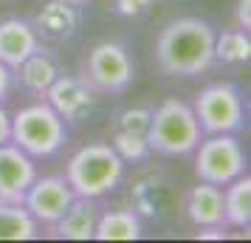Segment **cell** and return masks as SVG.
Returning a JSON list of instances; mask_svg holds the SVG:
<instances>
[{"instance_id": "obj_14", "label": "cell", "mask_w": 251, "mask_h": 243, "mask_svg": "<svg viewBox=\"0 0 251 243\" xmlns=\"http://www.w3.org/2000/svg\"><path fill=\"white\" fill-rule=\"evenodd\" d=\"M40 48H43V43H40L31 20H23V17L0 20V62L3 65L14 71L25 57H31Z\"/></svg>"}, {"instance_id": "obj_11", "label": "cell", "mask_w": 251, "mask_h": 243, "mask_svg": "<svg viewBox=\"0 0 251 243\" xmlns=\"http://www.w3.org/2000/svg\"><path fill=\"white\" fill-rule=\"evenodd\" d=\"M37 178L34 159L23 153L17 144L6 141L0 144V201L23 204L25 189Z\"/></svg>"}, {"instance_id": "obj_25", "label": "cell", "mask_w": 251, "mask_h": 243, "mask_svg": "<svg viewBox=\"0 0 251 243\" xmlns=\"http://www.w3.org/2000/svg\"><path fill=\"white\" fill-rule=\"evenodd\" d=\"M71 3H76V6H85V3H88V0H71Z\"/></svg>"}, {"instance_id": "obj_22", "label": "cell", "mask_w": 251, "mask_h": 243, "mask_svg": "<svg viewBox=\"0 0 251 243\" xmlns=\"http://www.w3.org/2000/svg\"><path fill=\"white\" fill-rule=\"evenodd\" d=\"M14 88V71L9 65H3L0 62V102H6L9 99V93Z\"/></svg>"}, {"instance_id": "obj_20", "label": "cell", "mask_w": 251, "mask_h": 243, "mask_svg": "<svg viewBox=\"0 0 251 243\" xmlns=\"http://www.w3.org/2000/svg\"><path fill=\"white\" fill-rule=\"evenodd\" d=\"M251 59V37L243 28H226L215 34V62L243 65Z\"/></svg>"}, {"instance_id": "obj_18", "label": "cell", "mask_w": 251, "mask_h": 243, "mask_svg": "<svg viewBox=\"0 0 251 243\" xmlns=\"http://www.w3.org/2000/svg\"><path fill=\"white\" fill-rule=\"evenodd\" d=\"M223 204H226V226L246 229L251 226V178L243 173L231 184L223 187Z\"/></svg>"}, {"instance_id": "obj_7", "label": "cell", "mask_w": 251, "mask_h": 243, "mask_svg": "<svg viewBox=\"0 0 251 243\" xmlns=\"http://www.w3.org/2000/svg\"><path fill=\"white\" fill-rule=\"evenodd\" d=\"M192 110L203 136L215 133H240L246 128V105L243 93L231 82H212L195 96Z\"/></svg>"}, {"instance_id": "obj_10", "label": "cell", "mask_w": 251, "mask_h": 243, "mask_svg": "<svg viewBox=\"0 0 251 243\" xmlns=\"http://www.w3.org/2000/svg\"><path fill=\"white\" fill-rule=\"evenodd\" d=\"M43 99L62 116L65 125H76V122H85V119L96 110L99 93L93 91L82 77L59 74L57 80L51 82V88L46 91Z\"/></svg>"}, {"instance_id": "obj_6", "label": "cell", "mask_w": 251, "mask_h": 243, "mask_svg": "<svg viewBox=\"0 0 251 243\" xmlns=\"http://www.w3.org/2000/svg\"><path fill=\"white\" fill-rule=\"evenodd\" d=\"M249 170V159L237 133L203 136L195 147V175L198 181L226 187Z\"/></svg>"}, {"instance_id": "obj_12", "label": "cell", "mask_w": 251, "mask_h": 243, "mask_svg": "<svg viewBox=\"0 0 251 243\" xmlns=\"http://www.w3.org/2000/svg\"><path fill=\"white\" fill-rule=\"evenodd\" d=\"M31 26H34V31L40 40L65 43L71 37H76V31H79V26H82L79 6L71 3V0H46L37 9Z\"/></svg>"}, {"instance_id": "obj_8", "label": "cell", "mask_w": 251, "mask_h": 243, "mask_svg": "<svg viewBox=\"0 0 251 243\" xmlns=\"http://www.w3.org/2000/svg\"><path fill=\"white\" fill-rule=\"evenodd\" d=\"M150 116L152 108H125L113 119L110 130V147L119 153V159L125 164H144L152 156L150 150Z\"/></svg>"}, {"instance_id": "obj_13", "label": "cell", "mask_w": 251, "mask_h": 243, "mask_svg": "<svg viewBox=\"0 0 251 243\" xmlns=\"http://www.w3.org/2000/svg\"><path fill=\"white\" fill-rule=\"evenodd\" d=\"M183 207H186V218L192 220V226H198V229H209V226L226 229L223 187L198 181V184L186 192V204H183Z\"/></svg>"}, {"instance_id": "obj_2", "label": "cell", "mask_w": 251, "mask_h": 243, "mask_svg": "<svg viewBox=\"0 0 251 243\" xmlns=\"http://www.w3.org/2000/svg\"><path fill=\"white\" fill-rule=\"evenodd\" d=\"M122 178H125V162L104 141H93V144L79 147L65 167V181L71 184L76 198L99 201L102 195L113 192L122 184Z\"/></svg>"}, {"instance_id": "obj_9", "label": "cell", "mask_w": 251, "mask_h": 243, "mask_svg": "<svg viewBox=\"0 0 251 243\" xmlns=\"http://www.w3.org/2000/svg\"><path fill=\"white\" fill-rule=\"evenodd\" d=\"M74 189L65 181V175H46V178H34L31 187L23 195V207L31 212V218L40 226H51L57 223L65 209L74 204Z\"/></svg>"}, {"instance_id": "obj_5", "label": "cell", "mask_w": 251, "mask_h": 243, "mask_svg": "<svg viewBox=\"0 0 251 243\" xmlns=\"http://www.w3.org/2000/svg\"><path fill=\"white\" fill-rule=\"evenodd\" d=\"M82 80L99 96L125 93L136 82V59L119 40H102L88 51L82 65Z\"/></svg>"}, {"instance_id": "obj_4", "label": "cell", "mask_w": 251, "mask_h": 243, "mask_svg": "<svg viewBox=\"0 0 251 243\" xmlns=\"http://www.w3.org/2000/svg\"><path fill=\"white\" fill-rule=\"evenodd\" d=\"M9 141L17 144L23 153H28L31 159H51L68 141V125L46 99H37L14 110Z\"/></svg>"}, {"instance_id": "obj_24", "label": "cell", "mask_w": 251, "mask_h": 243, "mask_svg": "<svg viewBox=\"0 0 251 243\" xmlns=\"http://www.w3.org/2000/svg\"><path fill=\"white\" fill-rule=\"evenodd\" d=\"M9 139H12V113L0 102V144H6Z\"/></svg>"}, {"instance_id": "obj_21", "label": "cell", "mask_w": 251, "mask_h": 243, "mask_svg": "<svg viewBox=\"0 0 251 243\" xmlns=\"http://www.w3.org/2000/svg\"><path fill=\"white\" fill-rule=\"evenodd\" d=\"M155 3H158V0H113V12L119 14V17L133 20V17H144Z\"/></svg>"}, {"instance_id": "obj_19", "label": "cell", "mask_w": 251, "mask_h": 243, "mask_svg": "<svg viewBox=\"0 0 251 243\" xmlns=\"http://www.w3.org/2000/svg\"><path fill=\"white\" fill-rule=\"evenodd\" d=\"M40 223L23 204L0 201V241H37Z\"/></svg>"}, {"instance_id": "obj_16", "label": "cell", "mask_w": 251, "mask_h": 243, "mask_svg": "<svg viewBox=\"0 0 251 243\" xmlns=\"http://www.w3.org/2000/svg\"><path fill=\"white\" fill-rule=\"evenodd\" d=\"M59 77V65L57 59L48 54L46 48L34 51L31 57H25L17 68H14V80L20 82V88L25 93H31L37 99H43L46 91L51 88V82Z\"/></svg>"}, {"instance_id": "obj_17", "label": "cell", "mask_w": 251, "mask_h": 243, "mask_svg": "<svg viewBox=\"0 0 251 243\" xmlns=\"http://www.w3.org/2000/svg\"><path fill=\"white\" fill-rule=\"evenodd\" d=\"M144 235V223L136 209H107L99 212L96 220V241H138Z\"/></svg>"}, {"instance_id": "obj_1", "label": "cell", "mask_w": 251, "mask_h": 243, "mask_svg": "<svg viewBox=\"0 0 251 243\" xmlns=\"http://www.w3.org/2000/svg\"><path fill=\"white\" fill-rule=\"evenodd\" d=\"M215 26L201 17H175L155 37V65L167 77H198L215 65Z\"/></svg>"}, {"instance_id": "obj_3", "label": "cell", "mask_w": 251, "mask_h": 243, "mask_svg": "<svg viewBox=\"0 0 251 243\" xmlns=\"http://www.w3.org/2000/svg\"><path fill=\"white\" fill-rule=\"evenodd\" d=\"M203 130L198 125L192 105L183 99H164L150 116V150L164 159H181L195 153Z\"/></svg>"}, {"instance_id": "obj_15", "label": "cell", "mask_w": 251, "mask_h": 243, "mask_svg": "<svg viewBox=\"0 0 251 243\" xmlns=\"http://www.w3.org/2000/svg\"><path fill=\"white\" fill-rule=\"evenodd\" d=\"M96 220H99V207L93 198H74V204L65 209V215L51 223L48 229L54 238L62 241H91L96 232Z\"/></svg>"}, {"instance_id": "obj_23", "label": "cell", "mask_w": 251, "mask_h": 243, "mask_svg": "<svg viewBox=\"0 0 251 243\" xmlns=\"http://www.w3.org/2000/svg\"><path fill=\"white\" fill-rule=\"evenodd\" d=\"M237 28H243V31L251 28V0H240L237 3Z\"/></svg>"}]
</instances>
